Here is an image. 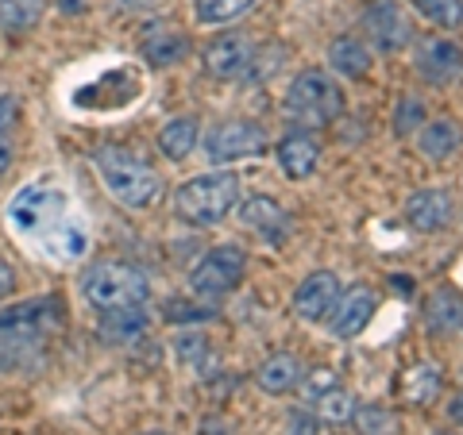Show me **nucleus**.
Listing matches in <instances>:
<instances>
[{
	"instance_id": "nucleus-1",
	"label": "nucleus",
	"mask_w": 463,
	"mask_h": 435,
	"mask_svg": "<svg viewBox=\"0 0 463 435\" xmlns=\"http://www.w3.org/2000/svg\"><path fill=\"white\" fill-rule=\"evenodd\" d=\"M93 166H97V178L109 190V197H116L124 208H147L151 200L163 193V173L132 147H120V143L97 147Z\"/></svg>"
},
{
	"instance_id": "nucleus-2",
	"label": "nucleus",
	"mask_w": 463,
	"mask_h": 435,
	"mask_svg": "<svg viewBox=\"0 0 463 435\" xmlns=\"http://www.w3.org/2000/svg\"><path fill=\"white\" fill-rule=\"evenodd\" d=\"M240 208V178L232 170H209L182 181L174 193V212L190 227H216Z\"/></svg>"
},
{
	"instance_id": "nucleus-3",
	"label": "nucleus",
	"mask_w": 463,
	"mask_h": 435,
	"mask_svg": "<svg viewBox=\"0 0 463 435\" xmlns=\"http://www.w3.org/2000/svg\"><path fill=\"white\" fill-rule=\"evenodd\" d=\"M344 112V89L340 81L325 74V69H306L289 81V89L282 93V116L289 124H301L309 127H325V124H336Z\"/></svg>"
},
{
	"instance_id": "nucleus-4",
	"label": "nucleus",
	"mask_w": 463,
	"mask_h": 435,
	"mask_svg": "<svg viewBox=\"0 0 463 435\" xmlns=\"http://www.w3.org/2000/svg\"><path fill=\"white\" fill-rule=\"evenodd\" d=\"M147 293H151L147 273L128 266V263H97L81 273V297L90 301L97 312L147 304Z\"/></svg>"
},
{
	"instance_id": "nucleus-5",
	"label": "nucleus",
	"mask_w": 463,
	"mask_h": 435,
	"mask_svg": "<svg viewBox=\"0 0 463 435\" xmlns=\"http://www.w3.org/2000/svg\"><path fill=\"white\" fill-rule=\"evenodd\" d=\"M243 278H248V255H243V246L216 243L190 270V293L201 301H221L228 293H236Z\"/></svg>"
},
{
	"instance_id": "nucleus-6",
	"label": "nucleus",
	"mask_w": 463,
	"mask_h": 435,
	"mask_svg": "<svg viewBox=\"0 0 463 435\" xmlns=\"http://www.w3.org/2000/svg\"><path fill=\"white\" fill-rule=\"evenodd\" d=\"M201 151H205V158L216 170L236 166V162H251V158L267 154V132L255 120H224V124H213L205 132Z\"/></svg>"
},
{
	"instance_id": "nucleus-7",
	"label": "nucleus",
	"mask_w": 463,
	"mask_h": 435,
	"mask_svg": "<svg viewBox=\"0 0 463 435\" xmlns=\"http://www.w3.org/2000/svg\"><path fill=\"white\" fill-rule=\"evenodd\" d=\"M364 32L383 54H394L413 42V23L398 0H371L364 8Z\"/></svg>"
},
{
	"instance_id": "nucleus-8",
	"label": "nucleus",
	"mask_w": 463,
	"mask_h": 435,
	"mask_svg": "<svg viewBox=\"0 0 463 435\" xmlns=\"http://www.w3.org/2000/svg\"><path fill=\"white\" fill-rule=\"evenodd\" d=\"M205 69L216 81H243L255 69V42L243 32H228L205 47Z\"/></svg>"
},
{
	"instance_id": "nucleus-9",
	"label": "nucleus",
	"mask_w": 463,
	"mask_h": 435,
	"mask_svg": "<svg viewBox=\"0 0 463 435\" xmlns=\"http://www.w3.org/2000/svg\"><path fill=\"white\" fill-rule=\"evenodd\" d=\"M374 309H379V293L371 285H352L344 289L340 301L332 304V312L325 316V328L332 339H355L359 331L371 324Z\"/></svg>"
},
{
	"instance_id": "nucleus-10",
	"label": "nucleus",
	"mask_w": 463,
	"mask_h": 435,
	"mask_svg": "<svg viewBox=\"0 0 463 435\" xmlns=\"http://www.w3.org/2000/svg\"><path fill=\"white\" fill-rule=\"evenodd\" d=\"M413 69L432 85H452L463 78V47L444 35L421 39L413 51Z\"/></svg>"
},
{
	"instance_id": "nucleus-11",
	"label": "nucleus",
	"mask_w": 463,
	"mask_h": 435,
	"mask_svg": "<svg viewBox=\"0 0 463 435\" xmlns=\"http://www.w3.org/2000/svg\"><path fill=\"white\" fill-rule=\"evenodd\" d=\"M402 216H405V224H410L413 231H425V236H432V231H444L448 224H452L456 200H452V193H448V190L429 185V190H417V193L405 197Z\"/></svg>"
},
{
	"instance_id": "nucleus-12",
	"label": "nucleus",
	"mask_w": 463,
	"mask_h": 435,
	"mask_svg": "<svg viewBox=\"0 0 463 435\" xmlns=\"http://www.w3.org/2000/svg\"><path fill=\"white\" fill-rule=\"evenodd\" d=\"M340 278L332 270H313L306 282L294 289V316L306 324H325V316L332 312V304L340 301Z\"/></svg>"
},
{
	"instance_id": "nucleus-13",
	"label": "nucleus",
	"mask_w": 463,
	"mask_h": 435,
	"mask_svg": "<svg viewBox=\"0 0 463 435\" xmlns=\"http://www.w3.org/2000/svg\"><path fill=\"white\" fill-rule=\"evenodd\" d=\"M139 54L147 58L151 66H178L185 54H190V39H185L182 27H174L166 20H151L143 23L139 32Z\"/></svg>"
},
{
	"instance_id": "nucleus-14",
	"label": "nucleus",
	"mask_w": 463,
	"mask_h": 435,
	"mask_svg": "<svg viewBox=\"0 0 463 435\" xmlns=\"http://www.w3.org/2000/svg\"><path fill=\"white\" fill-rule=\"evenodd\" d=\"M240 224L255 231V236H263V243H286L289 236V216L279 200L270 197H251V200H240Z\"/></svg>"
},
{
	"instance_id": "nucleus-15",
	"label": "nucleus",
	"mask_w": 463,
	"mask_h": 435,
	"mask_svg": "<svg viewBox=\"0 0 463 435\" xmlns=\"http://www.w3.org/2000/svg\"><path fill=\"white\" fill-rule=\"evenodd\" d=\"M274 158H279V170L289 181H306L317 170V162H321V143H317L309 132H289L279 139Z\"/></svg>"
},
{
	"instance_id": "nucleus-16",
	"label": "nucleus",
	"mask_w": 463,
	"mask_h": 435,
	"mask_svg": "<svg viewBox=\"0 0 463 435\" xmlns=\"http://www.w3.org/2000/svg\"><path fill=\"white\" fill-rule=\"evenodd\" d=\"M417 147L429 162H448L456 158L463 147V127L452 120V116H437V120H425L417 127Z\"/></svg>"
},
{
	"instance_id": "nucleus-17",
	"label": "nucleus",
	"mask_w": 463,
	"mask_h": 435,
	"mask_svg": "<svg viewBox=\"0 0 463 435\" xmlns=\"http://www.w3.org/2000/svg\"><path fill=\"white\" fill-rule=\"evenodd\" d=\"M301 382H306V362H301L298 355H289V351L270 355L263 366L255 370V385L263 389V393H274V397L298 389Z\"/></svg>"
},
{
	"instance_id": "nucleus-18",
	"label": "nucleus",
	"mask_w": 463,
	"mask_h": 435,
	"mask_svg": "<svg viewBox=\"0 0 463 435\" xmlns=\"http://www.w3.org/2000/svg\"><path fill=\"white\" fill-rule=\"evenodd\" d=\"M97 331L105 343H136L143 331H147V309H143V304H132V309L100 312Z\"/></svg>"
},
{
	"instance_id": "nucleus-19",
	"label": "nucleus",
	"mask_w": 463,
	"mask_h": 435,
	"mask_svg": "<svg viewBox=\"0 0 463 435\" xmlns=\"http://www.w3.org/2000/svg\"><path fill=\"white\" fill-rule=\"evenodd\" d=\"M459 320H463V297L456 293L452 285H440V289H432V297L425 301V324H429V331H452V328H459Z\"/></svg>"
},
{
	"instance_id": "nucleus-20",
	"label": "nucleus",
	"mask_w": 463,
	"mask_h": 435,
	"mask_svg": "<svg viewBox=\"0 0 463 435\" xmlns=\"http://www.w3.org/2000/svg\"><path fill=\"white\" fill-rule=\"evenodd\" d=\"M328 66L336 69V74H344V78H364L367 69H371V51H367V42L355 39V35H340V39L328 47Z\"/></svg>"
},
{
	"instance_id": "nucleus-21",
	"label": "nucleus",
	"mask_w": 463,
	"mask_h": 435,
	"mask_svg": "<svg viewBox=\"0 0 463 435\" xmlns=\"http://www.w3.org/2000/svg\"><path fill=\"white\" fill-rule=\"evenodd\" d=\"M197 139H201L197 124L190 120V116H178V120H170L163 132H158V151H163L170 162H185V158L194 154Z\"/></svg>"
},
{
	"instance_id": "nucleus-22",
	"label": "nucleus",
	"mask_w": 463,
	"mask_h": 435,
	"mask_svg": "<svg viewBox=\"0 0 463 435\" xmlns=\"http://www.w3.org/2000/svg\"><path fill=\"white\" fill-rule=\"evenodd\" d=\"M402 393H405V401H413V404H429L432 397L440 393V370L432 366V362H413V366L405 370V378H402Z\"/></svg>"
},
{
	"instance_id": "nucleus-23",
	"label": "nucleus",
	"mask_w": 463,
	"mask_h": 435,
	"mask_svg": "<svg viewBox=\"0 0 463 435\" xmlns=\"http://www.w3.org/2000/svg\"><path fill=\"white\" fill-rule=\"evenodd\" d=\"M43 16V0H0V32L24 35Z\"/></svg>"
},
{
	"instance_id": "nucleus-24",
	"label": "nucleus",
	"mask_w": 463,
	"mask_h": 435,
	"mask_svg": "<svg viewBox=\"0 0 463 435\" xmlns=\"http://www.w3.org/2000/svg\"><path fill=\"white\" fill-rule=\"evenodd\" d=\"M355 428L364 435H398L402 431V416L386 404H355Z\"/></svg>"
},
{
	"instance_id": "nucleus-25",
	"label": "nucleus",
	"mask_w": 463,
	"mask_h": 435,
	"mask_svg": "<svg viewBox=\"0 0 463 435\" xmlns=\"http://www.w3.org/2000/svg\"><path fill=\"white\" fill-rule=\"evenodd\" d=\"M255 8V0H194V16L201 23H232L240 16H248Z\"/></svg>"
},
{
	"instance_id": "nucleus-26",
	"label": "nucleus",
	"mask_w": 463,
	"mask_h": 435,
	"mask_svg": "<svg viewBox=\"0 0 463 435\" xmlns=\"http://www.w3.org/2000/svg\"><path fill=\"white\" fill-rule=\"evenodd\" d=\"M313 404H317V416L332 420V424H344V420H352V416H355V397L347 393L344 385L325 389L321 397H313Z\"/></svg>"
},
{
	"instance_id": "nucleus-27",
	"label": "nucleus",
	"mask_w": 463,
	"mask_h": 435,
	"mask_svg": "<svg viewBox=\"0 0 463 435\" xmlns=\"http://www.w3.org/2000/svg\"><path fill=\"white\" fill-rule=\"evenodd\" d=\"M413 8L421 12L429 23L444 27V32H452V27L463 23V0H413Z\"/></svg>"
},
{
	"instance_id": "nucleus-28",
	"label": "nucleus",
	"mask_w": 463,
	"mask_h": 435,
	"mask_svg": "<svg viewBox=\"0 0 463 435\" xmlns=\"http://www.w3.org/2000/svg\"><path fill=\"white\" fill-rule=\"evenodd\" d=\"M421 124H425V105L417 97H402V105L394 112V132L398 135H417Z\"/></svg>"
},
{
	"instance_id": "nucleus-29",
	"label": "nucleus",
	"mask_w": 463,
	"mask_h": 435,
	"mask_svg": "<svg viewBox=\"0 0 463 435\" xmlns=\"http://www.w3.org/2000/svg\"><path fill=\"white\" fill-rule=\"evenodd\" d=\"M178 355H182V362L190 370H201V362L209 358V347H205V336H178Z\"/></svg>"
},
{
	"instance_id": "nucleus-30",
	"label": "nucleus",
	"mask_w": 463,
	"mask_h": 435,
	"mask_svg": "<svg viewBox=\"0 0 463 435\" xmlns=\"http://www.w3.org/2000/svg\"><path fill=\"white\" fill-rule=\"evenodd\" d=\"M317 431H321V420H317L313 412L298 409V412L286 416V435H317Z\"/></svg>"
},
{
	"instance_id": "nucleus-31",
	"label": "nucleus",
	"mask_w": 463,
	"mask_h": 435,
	"mask_svg": "<svg viewBox=\"0 0 463 435\" xmlns=\"http://www.w3.org/2000/svg\"><path fill=\"white\" fill-rule=\"evenodd\" d=\"M16 116H20V105L12 97L0 93V139L12 135V127H16Z\"/></svg>"
},
{
	"instance_id": "nucleus-32",
	"label": "nucleus",
	"mask_w": 463,
	"mask_h": 435,
	"mask_svg": "<svg viewBox=\"0 0 463 435\" xmlns=\"http://www.w3.org/2000/svg\"><path fill=\"white\" fill-rule=\"evenodd\" d=\"M12 285H16V270H12L5 258H0V301H5L12 293Z\"/></svg>"
},
{
	"instance_id": "nucleus-33",
	"label": "nucleus",
	"mask_w": 463,
	"mask_h": 435,
	"mask_svg": "<svg viewBox=\"0 0 463 435\" xmlns=\"http://www.w3.org/2000/svg\"><path fill=\"white\" fill-rule=\"evenodd\" d=\"M332 385H340L336 378H332V374H313V378H309V389H313V397H321L325 389H332Z\"/></svg>"
},
{
	"instance_id": "nucleus-34",
	"label": "nucleus",
	"mask_w": 463,
	"mask_h": 435,
	"mask_svg": "<svg viewBox=\"0 0 463 435\" xmlns=\"http://www.w3.org/2000/svg\"><path fill=\"white\" fill-rule=\"evenodd\" d=\"M8 162H12V143H8V139H0V178H5Z\"/></svg>"
},
{
	"instance_id": "nucleus-35",
	"label": "nucleus",
	"mask_w": 463,
	"mask_h": 435,
	"mask_svg": "<svg viewBox=\"0 0 463 435\" xmlns=\"http://www.w3.org/2000/svg\"><path fill=\"white\" fill-rule=\"evenodd\" d=\"M448 416H452L456 420V424H463V393L452 401V404H448Z\"/></svg>"
},
{
	"instance_id": "nucleus-36",
	"label": "nucleus",
	"mask_w": 463,
	"mask_h": 435,
	"mask_svg": "<svg viewBox=\"0 0 463 435\" xmlns=\"http://www.w3.org/2000/svg\"><path fill=\"white\" fill-rule=\"evenodd\" d=\"M143 435H170V431H143Z\"/></svg>"
},
{
	"instance_id": "nucleus-37",
	"label": "nucleus",
	"mask_w": 463,
	"mask_h": 435,
	"mask_svg": "<svg viewBox=\"0 0 463 435\" xmlns=\"http://www.w3.org/2000/svg\"><path fill=\"white\" fill-rule=\"evenodd\" d=\"M459 328H463V320H459Z\"/></svg>"
},
{
	"instance_id": "nucleus-38",
	"label": "nucleus",
	"mask_w": 463,
	"mask_h": 435,
	"mask_svg": "<svg viewBox=\"0 0 463 435\" xmlns=\"http://www.w3.org/2000/svg\"><path fill=\"white\" fill-rule=\"evenodd\" d=\"M440 435H444V431H440Z\"/></svg>"
}]
</instances>
